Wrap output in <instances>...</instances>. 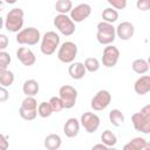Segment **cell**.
Returning <instances> with one entry per match:
<instances>
[{"instance_id": "cell-3", "label": "cell", "mask_w": 150, "mask_h": 150, "mask_svg": "<svg viewBox=\"0 0 150 150\" xmlns=\"http://www.w3.org/2000/svg\"><path fill=\"white\" fill-rule=\"evenodd\" d=\"M96 39L98 43L101 45H104V46L111 45L116 39V32H115V27L112 26V23H109L105 21L98 22Z\"/></svg>"}, {"instance_id": "cell-38", "label": "cell", "mask_w": 150, "mask_h": 150, "mask_svg": "<svg viewBox=\"0 0 150 150\" xmlns=\"http://www.w3.org/2000/svg\"><path fill=\"white\" fill-rule=\"evenodd\" d=\"M97 149H102V150H108L109 148L105 145V144H103V143H101V144H96V145H94L93 146V150H97Z\"/></svg>"}, {"instance_id": "cell-18", "label": "cell", "mask_w": 150, "mask_h": 150, "mask_svg": "<svg viewBox=\"0 0 150 150\" xmlns=\"http://www.w3.org/2000/svg\"><path fill=\"white\" fill-rule=\"evenodd\" d=\"M149 148L150 144L143 137H135L123 146L124 150H145Z\"/></svg>"}, {"instance_id": "cell-21", "label": "cell", "mask_w": 150, "mask_h": 150, "mask_svg": "<svg viewBox=\"0 0 150 150\" xmlns=\"http://www.w3.org/2000/svg\"><path fill=\"white\" fill-rule=\"evenodd\" d=\"M131 67L136 74L143 75L149 70V62L144 59H136V60H134Z\"/></svg>"}, {"instance_id": "cell-26", "label": "cell", "mask_w": 150, "mask_h": 150, "mask_svg": "<svg viewBox=\"0 0 150 150\" xmlns=\"http://www.w3.org/2000/svg\"><path fill=\"white\" fill-rule=\"evenodd\" d=\"M14 82V73L6 69L0 74V86L2 87H11Z\"/></svg>"}, {"instance_id": "cell-15", "label": "cell", "mask_w": 150, "mask_h": 150, "mask_svg": "<svg viewBox=\"0 0 150 150\" xmlns=\"http://www.w3.org/2000/svg\"><path fill=\"white\" fill-rule=\"evenodd\" d=\"M80 121H77L75 117H70L66 121L64 125H63V132L67 137L69 138H73L75 136L79 135V131H80Z\"/></svg>"}, {"instance_id": "cell-32", "label": "cell", "mask_w": 150, "mask_h": 150, "mask_svg": "<svg viewBox=\"0 0 150 150\" xmlns=\"http://www.w3.org/2000/svg\"><path fill=\"white\" fill-rule=\"evenodd\" d=\"M49 104H50V107H52V109H53V112H60L61 110L64 109L63 103H62V101H61V98H60L59 96H53V97H50Z\"/></svg>"}, {"instance_id": "cell-39", "label": "cell", "mask_w": 150, "mask_h": 150, "mask_svg": "<svg viewBox=\"0 0 150 150\" xmlns=\"http://www.w3.org/2000/svg\"><path fill=\"white\" fill-rule=\"evenodd\" d=\"M18 0H5V2L6 4H8V5H13V4H15Z\"/></svg>"}, {"instance_id": "cell-7", "label": "cell", "mask_w": 150, "mask_h": 150, "mask_svg": "<svg viewBox=\"0 0 150 150\" xmlns=\"http://www.w3.org/2000/svg\"><path fill=\"white\" fill-rule=\"evenodd\" d=\"M77 55V46L71 41H66L59 46L57 59L63 63H71Z\"/></svg>"}, {"instance_id": "cell-27", "label": "cell", "mask_w": 150, "mask_h": 150, "mask_svg": "<svg viewBox=\"0 0 150 150\" xmlns=\"http://www.w3.org/2000/svg\"><path fill=\"white\" fill-rule=\"evenodd\" d=\"M53 114V109L49 104V102H41L38 105V115L42 118H47Z\"/></svg>"}, {"instance_id": "cell-14", "label": "cell", "mask_w": 150, "mask_h": 150, "mask_svg": "<svg viewBox=\"0 0 150 150\" xmlns=\"http://www.w3.org/2000/svg\"><path fill=\"white\" fill-rule=\"evenodd\" d=\"M16 57L23 66H27V67L33 66L36 61L34 53L29 48H26V47H20L16 50Z\"/></svg>"}, {"instance_id": "cell-16", "label": "cell", "mask_w": 150, "mask_h": 150, "mask_svg": "<svg viewBox=\"0 0 150 150\" xmlns=\"http://www.w3.org/2000/svg\"><path fill=\"white\" fill-rule=\"evenodd\" d=\"M134 89H135L136 94H138V95L148 94L150 91V76L143 75L139 79H137L134 84Z\"/></svg>"}, {"instance_id": "cell-19", "label": "cell", "mask_w": 150, "mask_h": 150, "mask_svg": "<svg viewBox=\"0 0 150 150\" xmlns=\"http://www.w3.org/2000/svg\"><path fill=\"white\" fill-rule=\"evenodd\" d=\"M43 144H45V148L48 150H57L62 144V139L57 134H49L46 136Z\"/></svg>"}, {"instance_id": "cell-31", "label": "cell", "mask_w": 150, "mask_h": 150, "mask_svg": "<svg viewBox=\"0 0 150 150\" xmlns=\"http://www.w3.org/2000/svg\"><path fill=\"white\" fill-rule=\"evenodd\" d=\"M20 107H22V108H25V109L34 110V109H38V101L35 100L34 96H26V97L22 100Z\"/></svg>"}, {"instance_id": "cell-17", "label": "cell", "mask_w": 150, "mask_h": 150, "mask_svg": "<svg viewBox=\"0 0 150 150\" xmlns=\"http://www.w3.org/2000/svg\"><path fill=\"white\" fill-rule=\"evenodd\" d=\"M86 68L82 62H71L70 66L68 67V74L73 80H81L86 75Z\"/></svg>"}, {"instance_id": "cell-20", "label": "cell", "mask_w": 150, "mask_h": 150, "mask_svg": "<svg viewBox=\"0 0 150 150\" xmlns=\"http://www.w3.org/2000/svg\"><path fill=\"white\" fill-rule=\"evenodd\" d=\"M40 90V86L38 83V81L30 79L25 81L23 86H22V91L26 96H35Z\"/></svg>"}, {"instance_id": "cell-5", "label": "cell", "mask_w": 150, "mask_h": 150, "mask_svg": "<svg viewBox=\"0 0 150 150\" xmlns=\"http://www.w3.org/2000/svg\"><path fill=\"white\" fill-rule=\"evenodd\" d=\"M41 40V35L38 28L34 27H28V28H22L21 30L18 32L16 34V42L20 45H28V46H34Z\"/></svg>"}, {"instance_id": "cell-30", "label": "cell", "mask_w": 150, "mask_h": 150, "mask_svg": "<svg viewBox=\"0 0 150 150\" xmlns=\"http://www.w3.org/2000/svg\"><path fill=\"white\" fill-rule=\"evenodd\" d=\"M12 59H11L9 53H7L6 50H0V74L7 69Z\"/></svg>"}, {"instance_id": "cell-2", "label": "cell", "mask_w": 150, "mask_h": 150, "mask_svg": "<svg viewBox=\"0 0 150 150\" xmlns=\"http://www.w3.org/2000/svg\"><path fill=\"white\" fill-rule=\"evenodd\" d=\"M23 16L25 13L21 8H13L11 9L5 19V28L8 32L12 33H18L19 30L22 29L23 26Z\"/></svg>"}, {"instance_id": "cell-11", "label": "cell", "mask_w": 150, "mask_h": 150, "mask_svg": "<svg viewBox=\"0 0 150 150\" xmlns=\"http://www.w3.org/2000/svg\"><path fill=\"white\" fill-rule=\"evenodd\" d=\"M120 59V50L117 47L107 45V47L103 49V55H102V63L107 68H112L116 66L117 61Z\"/></svg>"}, {"instance_id": "cell-6", "label": "cell", "mask_w": 150, "mask_h": 150, "mask_svg": "<svg viewBox=\"0 0 150 150\" xmlns=\"http://www.w3.org/2000/svg\"><path fill=\"white\" fill-rule=\"evenodd\" d=\"M54 26L64 36H70L75 33V22L67 14H57L54 18Z\"/></svg>"}, {"instance_id": "cell-13", "label": "cell", "mask_w": 150, "mask_h": 150, "mask_svg": "<svg viewBox=\"0 0 150 150\" xmlns=\"http://www.w3.org/2000/svg\"><path fill=\"white\" fill-rule=\"evenodd\" d=\"M115 32H116V36L120 38L123 41L130 40L134 34H135V27L131 22L129 21H123L121 23H118L117 27H115Z\"/></svg>"}, {"instance_id": "cell-10", "label": "cell", "mask_w": 150, "mask_h": 150, "mask_svg": "<svg viewBox=\"0 0 150 150\" xmlns=\"http://www.w3.org/2000/svg\"><path fill=\"white\" fill-rule=\"evenodd\" d=\"M80 124L84 128V130L88 134H93L95 132L98 127H100V117L90 111H86L81 115V120H80Z\"/></svg>"}, {"instance_id": "cell-34", "label": "cell", "mask_w": 150, "mask_h": 150, "mask_svg": "<svg viewBox=\"0 0 150 150\" xmlns=\"http://www.w3.org/2000/svg\"><path fill=\"white\" fill-rule=\"evenodd\" d=\"M136 7H137V9H139L142 12H146L150 8V0H137Z\"/></svg>"}, {"instance_id": "cell-12", "label": "cell", "mask_w": 150, "mask_h": 150, "mask_svg": "<svg viewBox=\"0 0 150 150\" xmlns=\"http://www.w3.org/2000/svg\"><path fill=\"white\" fill-rule=\"evenodd\" d=\"M69 13H70V19L74 22L79 23L84 21L87 18H89V15L91 14V7L88 4H80L74 8H71Z\"/></svg>"}, {"instance_id": "cell-28", "label": "cell", "mask_w": 150, "mask_h": 150, "mask_svg": "<svg viewBox=\"0 0 150 150\" xmlns=\"http://www.w3.org/2000/svg\"><path fill=\"white\" fill-rule=\"evenodd\" d=\"M84 68L89 73H95L100 68V61L96 57H87L84 61Z\"/></svg>"}, {"instance_id": "cell-23", "label": "cell", "mask_w": 150, "mask_h": 150, "mask_svg": "<svg viewBox=\"0 0 150 150\" xmlns=\"http://www.w3.org/2000/svg\"><path fill=\"white\" fill-rule=\"evenodd\" d=\"M101 141H102V143L105 144L108 148H111V146L116 145V143H117V137H116V135H115L111 130L107 129V130H104V131L102 132V135H101Z\"/></svg>"}, {"instance_id": "cell-8", "label": "cell", "mask_w": 150, "mask_h": 150, "mask_svg": "<svg viewBox=\"0 0 150 150\" xmlns=\"http://www.w3.org/2000/svg\"><path fill=\"white\" fill-rule=\"evenodd\" d=\"M59 97L61 98L64 109H71L77 98V90L69 84H64L59 89Z\"/></svg>"}, {"instance_id": "cell-35", "label": "cell", "mask_w": 150, "mask_h": 150, "mask_svg": "<svg viewBox=\"0 0 150 150\" xmlns=\"http://www.w3.org/2000/svg\"><path fill=\"white\" fill-rule=\"evenodd\" d=\"M9 97V93L6 87L0 86V102H6Z\"/></svg>"}, {"instance_id": "cell-40", "label": "cell", "mask_w": 150, "mask_h": 150, "mask_svg": "<svg viewBox=\"0 0 150 150\" xmlns=\"http://www.w3.org/2000/svg\"><path fill=\"white\" fill-rule=\"evenodd\" d=\"M4 25H5V21H4V19L0 16V29L4 27Z\"/></svg>"}, {"instance_id": "cell-33", "label": "cell", "mask_w": 150, "mask_h": 150, "mask_svg": "<svg viewBox=\"0 0 150 150\" xmlns=\"http://www.w3.org/2000/svg\"><path fill=\"white\" fill-rule=\"evenodd\" d=\"M115 9H124L127 7V0H107Z\"/></svg>"}, {"instance_id": "cell-41", "label": "cell", "mask_w": 150, "mask_h": 150, "mask_svg": "<svg viewBox=\"0 0 150 150\" xmlns=\"http://www.w3.org/2000/svg\"><path fill=\"white\" fill-rule=\"evenodd\" d=\"M1 8H2V0H0V11H1Z\"/></svg>"}, {"instance_id": "cell-29", "label": "cell", "mask_w": 150, "mask_h": 150, "mask_svg": "<svg viewBox=\"0 0 150 150\" xmlns=\"http://www.w3.org/2000/svg\"><path fill=\"white\" fill-rule=\"evenodd\" d=\"M19 115L21 116L22 120L25 121H33L38 116V109H34V110H30V109H25L22 107L19 108Z\"/></svg>"}, {"instance_id": "cell-1", "label": "cell", "mask_w": 150, "mask_h": 150, "mask_svg": "<svg viewBox=\"0 0 150 150\" xmlns=\"http://www.w3.org/2000/svg\"><path fill=\"white\" fill-rule=\"evenodd\" d=\"M131 122L135 130L143 134H149L150 132V105L146 104L138 112H135L131 116Z\"/></svg>"}, {"instance_id": "cell-24", "label": "cell", "mask_w": 150, "mask_h": 150, "mask_svg": "<svg viewBox=\"0 0 150 150\" xmlns=\"http://www.w3.org/2000/svg\"><path fill=\"white\" fill-rule=\"evenodd\" d=\"M101 16H102L103 21L109 22V23H114L118 19V12H117V9H115L112 7H108V8L103 9Z\"/></svg>"}, {"instance_id": "cell-22", "label": "cell", "mask_w": 150, "mask_h": 150, "mask_svg": "<svg viewBox=\"0 0 150 150\" xmlns=\"http://www.w3.org/2000/svg\"><path fill=\"white\" fill-rule=\"evenodd\" d=\"M109 121L114 127H120L124 123V115L120 109H112L109 112Z\"/></svg>"}, {"instance_id": "cell-25", "label": "cell", "mask_w": 150, "mask_h": 150, "mask_svg": "<svg viewBox=\"0 0 150 150\" xmlns=\"http://www.w3.org/2000/svg\"><path fill=\"white\" fill-rule=\"evenodd\" d=\"M73 2L71 0H57L55 2V9L59 12V14H67L71 11Z\"/></svg>"}, {"instance_id": "cell-36", "label": "cell", "mask_w": 150, "mask_h": 150, "mask_svg": "<svg viewBox=\"0 0 150 150\" xmlns=\"http://www.w3.org/2000/svg\"><path fill=\"white\" fill-rule=\"evenodd\" d=\"M8 38L5 34H0V50H5L8 47Z\"/></svg>"}, {"instance_id": "cell-4", "label": "cell", "mask_w": 150, "mask_h": 150, "mask_svg": "<svg viewBox=\"0 0 150 150\" xmlns=\"http://www.w3.org/2000/svg\"><path fill=\"white\" fill-rule=\"evenodd\" d=\"M59 46H60V36L53 30L46 32L41 38L40 50L43 55H47V56L53 55Z\"/></svg>"}, {"instance_id": "cell-37", "label": "cell", "mask_w": 150, "mask_h": 150, "mask_svg": "<svg viewBox=\"0 0 150 150\" xmlns=\"http://www.w3.org/2000/svg\"><path fill=\"white\" fill-rule=\"evenodd\" d=\"M9 146V143L7 141V137L4 134H0V150H7Z\"/></svg>"}, {"instance_id": "cell-9", "label": "cell", "mask_w": 150, "mask_h": 150, "mask_svg": "<svg viewBox=\"0 0 150 150\" xmlns=\"http://www.w3.org/2000/svg\"><path fill=\"white\" fill-rule=\"evenodd\" d=\"M111 102V95L108 90H98L95 96L91 98V102H90V105L94 110L96 111H101V110H104Z\"/></svg>"}]
</instances>
